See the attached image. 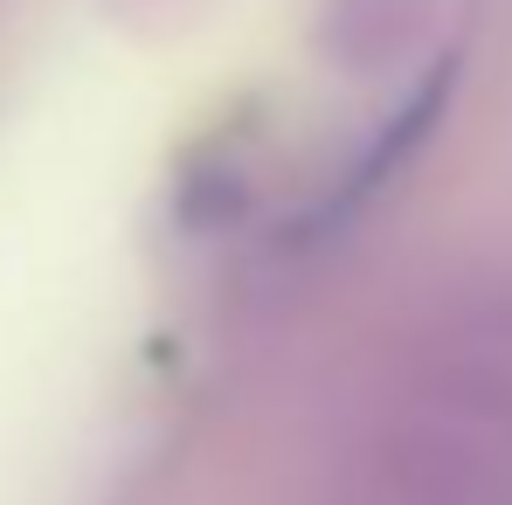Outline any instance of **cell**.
Here are the masks:
<instances>
[{
	"label": "cell",
	"instance_id": "6da1fadb",
	"mask_svg": "<svg viewBox=\"0 0 512 505\" xmlns=\"http://www.w3.org/2000/svg\"><path fill=\"white\" fill-rule=\"evenodd\" d=\"M450 90H457V63L443 56V63H429V77L416 90H409V104L395 111V118H381V132H374V146L353 160V173H346V187L333 194V208L326 215H353L374 187H388L395 173L409 167V153L416 146H429V132H436V118H443V104H450Z\"/></svg>",
	"mask_w": 512,
	"mask_h": 505
}]
</instances>
